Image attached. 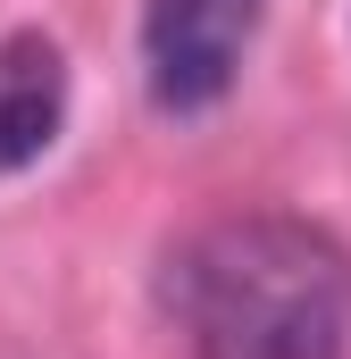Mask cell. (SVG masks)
<instances>
[{
	"label": "cell",
	"instance_id": "cell-3",
	"mask_svg": "<svg viewBox=\"0 0 351 359\" xmlns=\"http://www.w3.org/2000/svg\"><path fill=\"white\" fill-rule=\"evenodd\" d=\"M67 126V59L42 34H8L0 42V176L34 168Z\"/></svg>",
	"mask_w": 351,
	"mask_h": 359
},
{
	"label": "cell",
	"instance_id": "cell-1",
	"mask_svg": "<svg viewBox=\"0 0 351 359\" xmlns=\"http://www.w3.org/2000/svg\"><path fill=\"white\" fill-rule=\"evenodd\" d=\"M192 359H343L351 259L310 217H218L176 259Z\"/></svg>",
	"mask_w": 351,
	"mask_h": 359
},
{
	"label": "cell",
	"instance_id": "cell-2",
	"mask_svg": "<svg viewBox=\"0 0 351 359\" xmlns=\"http://www.w3.org/2000/svg\"><path fill=\"white\" fill-rule=\"evenodd\" d=\"M267 0H151L143 8V67H151V100L192 117L209 100L234 92V67L260 34Z\"/></svg>",
	"mask_w": 351,
	"mask_h": 359
}]
</instances>
